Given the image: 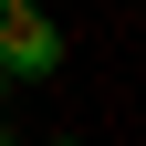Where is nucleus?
<instances>
[{
	"label": "nucleus",
	"mask_w": 146,
	"mask_h": 146,
	"mask_svg": "<svg viewBox=\"0 0 146 146\" xmlns=\"http://www.w3.org/2000/svg\"><path fill=\"white\" fill-rule=\"evenodd\" d=\"M0 146H11V125H0Z\"/></svg>",
	"instance_id": "nucleus-3"
},
{
	"label": "nucleus",
	"mask_w": 146,
	"mask_h": 146,
	"mask_svg": "<svg viewBox=\"0 0 146 146\" xmlns=\"http://www.w3.org/2000/svg\"><path fill=\"white\" fill-rule=\"evenodd\" d=\"M0 104H11V73H0Z\"/></svg>",
	"instance_id": "nucleus-2"
},
{
	"label": "nucleus",
	"mask_w": 146,
	"mask_h": 146,
	"mask_svg": "<svg viewBox=\"0 0 146 146\" xmlns=\"http://www.w3.org/2000/svg\"><path fill=\"white\" fill-rule=\"evenodd\" d=\"M52 146H73V136H52Z\"/></svg>",
	"instance_id": "nucleus-4"
},
{
	"label": "nucleus",
	"mask_w": 146,
	"mask_h": 146,
	"mask_svg": "<svg viewBox=\"0 0 146 146\" xmlns=\"http://www.w3.org/2000/svg\"><path fill=\"white\" fill-rule=\"evenodd\" d=\"M0 73H11V84H52V73H63V31L42 21V0L0 11Z\"/></svg>",
	"instance_id": "nucleus-1"
}]
</instances>
